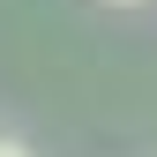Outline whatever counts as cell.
Masks as SVG:
<instances>
[{"instance_id":"6da1fadb","label":"cell","mask_w":157,"mask_h":157,"mask_svg":"<svg viewBox=\"0 0 157 157\" xmlns=\"http://www.w3.org/2000/svg\"><path fill=\"white\" fill-rule=\"evenodd\" d=\"M0 157H30V150H23V142H0Z\"/></svg>"},{"instance_id":"7a4b0ae2","label":"cell","mask_w":157,"mask_h":157,"mask_svg":"<svg viewBox=\"0 0 157 157\" xmlns=\"http://www.w3.org/2000/svg\"><path fill=\"white\" fill-rule=\"evenodd\" d=\"M120 8H135V0H120Z\"/></svg>"}]
</instances>
